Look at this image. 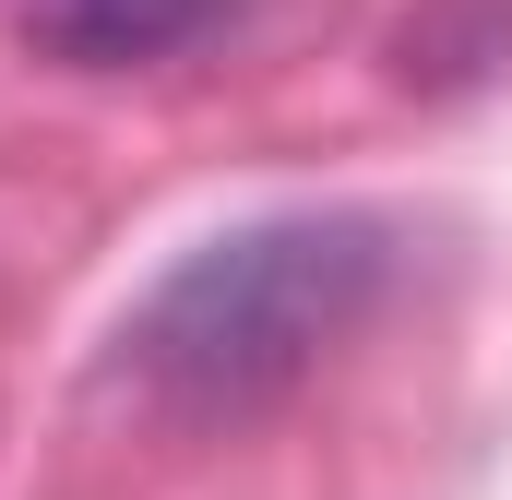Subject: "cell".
Returning a JSON list of instances; mask_svg holds the SVG:
<instances>
[{"mask_svg": "<svg viewBox=\"0 0 512 500\" xmlns=\"http://www.w3.org/2000/svg\"><path fill=\"white\" fill-rule=\"evenodd\" d=\"M382 298V227L370 215H274L191 250L131 310V381L167 417H251L322 370L358 310Z\"/></svg>", "mask_w": 512, "mask_h": 500, "instance_id": "cell-1", "label": "cell"}, {"mask_svg": "<svg viewBox=\"0 0 512 500\" xmlns=\"http://www.w3.org/2000/svg\"><path fill=\"white\" fill-rule=\"evenodd\" d=\"M239 0H24L36 48L72 60V72H143V60H179L191 36H215Z\"/></svg>", "mask_w": 512, "mask_h": 500, "instance_id": "cell-2", "label": "cell"}]
</instances>
